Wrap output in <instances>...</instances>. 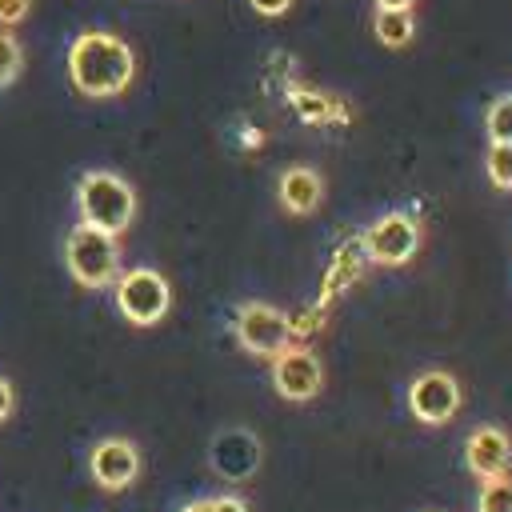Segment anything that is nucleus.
Instances as JSON below:
<instances>
[{"label": "nucleus", "mask_w": 512, "mask_h": 512, "mask_svg": "<svg viewBox=\"0 0 512 512\" xmlns=\"http://www.w3.org/2000/svg\"><path fill=\"white\" fill-rule=\"evenodd\" d=\"M136 76V56L116 32L88 28L68 44V80L88 100L120 96Z\"/></svg>", "instance_id": "f257e3e1"}, {"label": "nucleus", "mask_w": 512, "mask_h": 512, "mask_svg": "<svg viewBox=\"0 0 512 512\" xmlns=\"http://www.w3.org/2000/svg\"><path fill=\"white\" fill-rule=\"evenodd\" d=\"M76 208H80V224L100 228L108 236H120L136 216V192L124 176L92 168L76 184Z\"/></svg>", "instance_id": "f03ea898"}, {"label": "nucleus", "mask_w": 512, "mask_h": 512, "mask_svg": "<svg viewBox=\"0 0 512 512\" xmlns=\"http://www.w3.org/2000/svg\"><path fill=\"white\" fill-rule=\"evenodd\" d=\"M64 264L80 288H108L120 276V240L100 228L76 224L64 236Z\"/></svg>", "instance_id": "7ed1b4c3"}, {"label": "nucleus", "mask_w": 512, "mask_h": 512, "mask_svg": "<svg viewBox=\"0 0 512 512\" xmlns=\"http://www.w3.org/2000/svg\"><path fill=\"white\" fill-rule=\"evenodd\" d=\"M112 284H116V308H120V316L128 324H136V328L160 324L168 316V308H172V288H168V280L156 268H128Z\"/></svg>", "instance_id": "20e7f679"}, {"label": "nucleus", "mask_w": 512, "mask_h": 512, "mask_svg": "<svg viewBox=\"0 0 512 512\" xmlns=\"http://www.w3.org/2000/svg\"><path fill=\"white\" fill-rule=\"evenodd\" d=\"M232 332H236V340H240V348L244 352H252V356H276V352H284L288 344H292V320L276 308V304H264V300H248V304H240V312H236V320H232Z\"/></svg>", "instance_id": "39448f33"}, {"label": "nucleus", "mask_w": 512, "mask_h": 512, "mask_svg": "<svg viewBox=\"0 0 512 512\" xmlns=\"http://www.w3.org/2000/svg\"><path fill=\"white\" fill-rule=\"evenodd\" d=\"M408 408L420 424H448L460 412V384L452 372L428 368L408 384Z\"/></svg>", "instance_id": "423d86ee"}, {"label": "nucleus", "mask_w": 512, "mask_h": 512, "mask_svg": "<svg viewBox=\"0 0 512 512\" xmlns=\"http://www.w3.org/2000/svg\"><path fill=\"white\" fill-rule=\"evenodd\" d=\"M364 248H368V256H372L376 264L400 268V264H408V260L416 256V248H420V224H416L412 216H404V212H388V216H380V220L364 232Z\"/></svg>", "instance_id": "0eeeda50"}, {"label": "nucleus", "mask_w": 512, "mask_h": 512, "mask_svg": "<svg viewBox=\"0 0 512 512\" xmlns=\"http://www.w3.org/2000/svg\"><path fill=\"white\" fill-rule=\"evenodd\" d=\"M272 384H276V392H280L284 400L304 404V400H312V396L320 392L324 368H320V360H316L308 348L288 344L284 352L272 356Z\"/></svg>", "instance_id": "6e6552de"}, {"label": "nucleus", "mask_w": 512, "mask_h": 512, "mask_svg": "<svg viewBox=\"0 0 512 512\" xmlns=\"http://www.w3.org/2000/svg\"><path fill=\"white\" fill-rule=\"evenodd\" d=\"M88 472L104 492H124L140 476V448L124 436H104L88 456Z\"/></svg>", "instance_id": "1a4fd4ad"}, {"label": "nucleus", "mask_w": 512, "mask_h": 512, "mask_svg": "<svg viewBox=\"0 0 512 512\" xmlns=\"http://www.w3.org/2000/svg\"><path fill=\"white\" fill-rule=\"evenodd\" d=\"M464 464L476 480H500L512 468V440L496 424H480L464 440Z\"/></svg>", "instance_id": "9d476101"}, {"label": "nucleus", "mask_w": 512, "mask_h": 512, "mask_svg": "<svg viewBox=\"0 0 512 512\" xmlns=\"http://www.w3.org/2000/svg\"><path fill=\"white\" fill-rule=\"evenodd\" d=\"M320 196H324V180L312 168H288L280 176V208L284 212L308 216V212L320 208Z\"/></svg>", "instance_id": "9b49d317"}, {"label": "nucleus", "mask_w": 512, "mask_h": 512, "mask_svg": "<svg viewBox=\"0 0 512 512\" xmlns=\"http://www.w3.org/2000/svg\"><path fill=\"white\" fill-rule=\"evenodd\" d=\"M372 36L384 48H404L416 36V16L412 12H396V8H376L372 16Z\"/></svg>", "instance_id": "f8f14e48"}, {"label": "nucleus", "mask_w": 512, "mask_h": 512, "mask_svg": "<svg viewBox=\"0 0 512 512\" xmlns=\"http://www.w3.org/2000/svg\"><path fill=\"white\" fill-rule=\"evenodd\" d=\"M484 132L492 144H512V92L508 96H496L484 112Z\"/></svg>", "instance_id": "ddd939ff"}, {"label": "nucleus", "mask_w": 512, "mask_h": 512, "mask_svg": "<svg viewBox=\"0 0 512 512\" xmlns=\"http://www.w3.org/2000/svg\"><path fill=\"white\" fill-rule=\"evenodd\" d=\"M484 172L500 192H512V144H488Z\"/></svg>", "instance_id": "4468645a"}, {"label": "nucleus", "mask_w": 512, "mask_h": 512, "mask_svg": "<svg viewBox=\"0 0 512 512\" xmlns=\"http://www.w3.org/2000/svg\"><path fill=\"white\" fill-rule=\"evenodd\" d=\"M476 512H512V480H508V476L484 480V484H480Z\"/></svg>", "instance_id": "2eb2a0df"}, {"label": "nucleus", "mask_w": 512, "mask_h": 512, "mask_svg": "<svg viewBox=\"0 0 512 512\" xmlns=\"http://www.w3.org/2000/svg\"><path fill=\"white\" fill-rule=\"evenodd\" d=\"M24 68V52L12 32H0V88H8Z\"/></svg>", "instance_id": "dca6fc26"}, {"label": "nucleus", "mask_w": 512, "mask_h": 512, "mask_svg": "<svg viewBox=\"0 0 512 512\" xmlns=\"http://www.w3.org/2000/svg\"><path fill=\"white\" fill-rule=\"evenodd\" d=\"M292 104L300 108V116H304V120H324V116H328V100H324V96L296 92V96H292Z\"/></svg>", "instance_id": "f3484780"}, {"label": "nucleus", "mask_w": 512, "mask_h": 512, "mask_svg": "<svg viewBox=\"0 0 512 512\" xmlns=\"http://www.w3.org/2000/svg\"><path fill=\"white\" fill-rule=\"evenodd\" d=\"M28 8H32V0H0V24H4V28L20 24V20L28 16Z\"/></svg>", "instance_id": "a211bd4d"}, {"label": "nucleus", "mask_w": 512, "mask_h": 512, "mask_svg": "<svg viewBox=\"0 0 512 512\" xmlns=\"http://www.w3.org/2000/svg\"><path fill=\"white\" fill-rule=\"evenodd\" d=\"M256 16H284L292 8V0H248Z\"/></svg>", "instance_id": "6ab92c4d"}, {"label": "nucleus", "mask_w": 512, "mask_h": 512, "mask_svg": "<svg viewBox=\"0 0 512 512\" xmlns=\"http://www.w3.org/2000/svg\"><path fill=\"white\" fill-rule=\"evenodd\" d=\"M12 408H16V392H12L8 376H0V424L12 416Z\"/></svg>", "instance_id": "aec40b11"}, {"label": "nucleus", "mask_w": 512, "mask_h": 512, "mask_svg": "<svg viewBox=\"0 0 512 512\" xmlns=\"http://www.w3.org/2000/svg\"><path fill=\"white\" fill-rule=\"evenodd\" d=\"M208 504H212V512H248V504L240 496H212Z\"/></svg>", "instance_id": "412c9836"}, {"label": "nucleus", "mask_w": 512, "mask_h": 512, "mask_svg": "<svg viewBox=\"0 0 512 512\" xmlns=\"http://www.w3.org/2000/svg\"><path fill=\"white\" fill-rule=\"evenodd\" d=\"M416 0H376V8H396V12H412Z\"/></svg>", "instance_id": "4be33fe9"}, {"label": "nucleus", "mask_w": 512, "mask_h": 512, "mask_svg": "<svg viewBox=\"0 0 512 512\" xmlns=\"http://www.w3.org/2000/svg\"><path fill=\"white\" fill-rule=\"evenodd\" d=\"M180 512H212V504H208V500H192V504H184Z\"/></svg>", "instance_id": "5701e85b"}]
</instances>
